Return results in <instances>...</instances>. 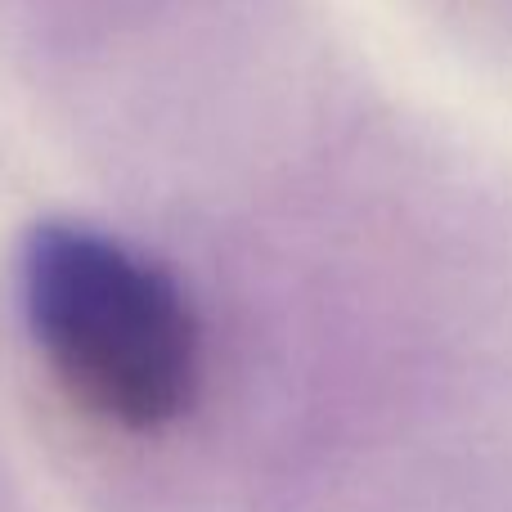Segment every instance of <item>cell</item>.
Returning a JSON list of instances; mask_svg holds the SVG:
<instances>
[{"label": "cell", "mask_w": 512, "mask_h": 512, "mask_svg": "<svg viewBox=\"0 0 512 512\" xmlns=\"http://www.w3.org/2000/svg\"><path fill=\"white\" fill-rule=\"evenodd\" d=\"M14 297L59 391L131 436L167 432L203 391V319L171 265L72 216L18 239Z\"/></svg>", "instance_id": "obj_1"}]
</instances>
